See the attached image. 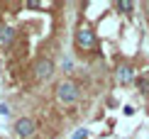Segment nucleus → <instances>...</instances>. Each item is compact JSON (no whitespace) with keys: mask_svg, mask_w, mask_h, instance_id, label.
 I'll return each instance as SVG.
<instances>
[{"mask_svg":"<svg viewBox=\"0 0 149 139\" xmlns=\"http://www.w3.org/2000/svg\"><path fill=\"white\" fill-rule=\"evenodd\" d=\"M0 115H3V117H8V115H10V105H5V103L0 105Z\"/></svg>","mask_w":149,"mask_h":139,"instance_id":"8","label":"nucleus"},{"mask_svg":"<svg viewBox=\"0 0 149 139\" xmlns=\"http://www.w3.org/2000/svg\"><path fill=\"white\" fill-rule=\"evenodd\" d=\"M76 47L78 49H95V34L91 27H78L76 29Z\"/></svg>","mask_w":149,"mask_h":139,"instance_id":"3","label":"nucleus"},{"mask_svg":"<svg viewBox=\"0 0 149 139\" xmlns=\"http://www.w3.org/2000/svg\"><path fill=\"white\" fill-rule=\"evenodd\" d=\"M34 132H37V122H34L32 117H20L15 122V134L20 137V139H29Z\"/></svg>","mask_w":149,"mask_h":139,"instance_id":"2","label":"nucleus"},{"mask_svg":"<svg viewBox=\"0 0 149 139\" xmlns=\"http://www.w3.org/2000/svg\"><path fill=\"white\" fill-rule=\"evenodd\" d=\"M34 76L39 81H47V78H52L54 76V64H52V59H39L34 64Z\"/></svg>","mask_w":149,"mask_h":139,"instance_id":"4","label":"nucleus"},{"mask_svg":"<svg viewBox=\"0 0 149 139\" xmlns=\"http://www.w3.org/2000/svg\"><path fill=\"white\" fill-rule=\"evenodd\" d=\"M125 115H127V117H130V115H134V107H132V105H127V107H125Z\"/></svg>","mask_w":149,"mask_h":139,"instance_id":"10","label":"nucleus"},{"mask_svg":"<svg viewBox=\"0 0 149 139\" xmlns=\"http://www.w3.org/2000/svg\"><path fill=\"white\" fill-rule=\"evenodd\" d=\"M117 8H120V10H125V12H130V10L134 8V5L130 3V0H120V3H117Z\"/></svg>","mask_w":149,"mask_h":139,"instance_id":"7","label":"nucleus"},{"mask_svg":"<svg viewBox=\"0 0 149 139\" xmlns=\"http://www.w3.org/2000/svg\"><path fill=\"white\" fill-rule=\"evenodd\" d=\"M73 139H86V129H78L76 134H73Z\"/></svg>","mask_w":149,"mask_h":139,"instance_id":"9","label":"nucleus"},{"mask_svg":"<svg viewBox=\"0 0 149 139\" xmlns=\"http://www.w3.org/2000/svg\"><path fill=\"white\" fill-rule=\"evenodd\" d=\"M12 37H15V29L12 27H8V24H3V27H0V44H10L12 42Z\"/></svg>","mask_w":149,"mask_h":139,"instance_id":"6","label":"nucleus"},{"mask_svg":"<svg viewBox=\"0 0 149 139\" xmlns=\"http://www.w3.org/2000/svg\"><path fill=\"white\" fill-rule=\"evenodd\" d=\"M81 98V90H78V83L73 81H61L56 85V100L64 105H73L76 100Z\"/></svg>","mask_w":149,"mask_h":139,"instance_id":"1","label":"nucleus"},{"mask_svg":"<svg viewBox=\"0 0 149 139\" xmlns=\"http://www.w3.org/2000/svg\"><path fill=\"white\" fill-rule=\"evenodd\" d=\"M117 81H120L122 85L132 83V81H134V71H132V66H127V64H120V66H117Z\"/></svg>","mask_w":149,"mask_h":139,"instance_id":"5","label":"nucleus"}]
</instances>
